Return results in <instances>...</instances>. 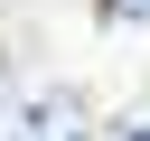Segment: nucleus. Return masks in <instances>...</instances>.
<instances>
[{
	"mask_svg": "<svg viewBox=\"0 0 150 141\" xmlns=\"http://www.w3.org/2000/svg\"><path fill=\"white\" fill-rule=\"evenodd\" d=\"M9 141H94V113H84V94H75V85H47L38 103H19Z\"/></svg>",
	"mask_w": 150,
	"mask_h": 141,
	"instance_id": "nucleus-1",
	"label": "nucleus"
},
{
	"mask_svg": "<svg viewBox=\"0 0 150 141\" xmlns=\"http://www.w3.org/2000/svg\"><path fill=\"white\" fill-rule=\"evenodd\" d=\"M112 141H150V94H141V103H131V113L112 122Z\"/></svg>",
	"mask_w": 150,
	"mask_h": 141,
	"instance_id": "nucleus-2",
	"label": "nucleus"
},
{
	"mask_svg": "<svg viewBox=\"0 0 150 141\" xmlns=\"http://www.w3.org/2000/svg\"><path fill=\"white\" fill-rule=\"evenodd\" d=\"M103 19H112V28H141V19H150V0H103Z\"/></svg>",
	"mask_w": 150,
	"mask_h": 141,
	"instance_id": "nucleus-3",
	"label": "nucleus"
}]
</instances>
